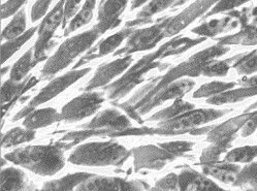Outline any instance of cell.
Masks as SVG:
<instances>
[{
    "instance_id": "6da1fadb",
    "label": "cell",
    "mask_w": 257,
    "mask_h": 191,
    "mask_svg": "<svg viewBox=\"0 0 257 191\" xmlns=\"http://www.w3.org/2000/svg\"><path fill=\"white\" fill-rule=\"evenodd\" d=\"M229 50L230 49L228 47L218 44L217 46L210 47L192 55L187 61L172 68L164 75L154 79L152 82L147 84L140 91H138L130 101L118 105V107L124 110L133 119L142 123L143 119L136 114V110L139 107L150 101L154 95L163 90L165 87L178 81V79L183 78V76H192V78H194V76L203 74L205 67L210 62L218 58V57L226 54Z\"/></svg>"
},
{
    "instance_id": "f546056e",
    "label": "cell",
    "mask_w": 257,
    "mask_h": 191,
    "mask_svg": "<svg viewBox=\"0 0 257 191\" xmlns=\"http://www.w3.org/2000/svg\"><path fill=\"white\" fill-rule=\"evenodd\" d=\"M233 186L243 191H257V162H250L240 170Z\"/></svg>"
},
{
    "instance_id": "3957f363",
    "label": "cell",
    "mask_w": 257,
    "mask_h": 191,
    "mask_svg": "<svg viewBox=\"0 0 257 191\" xmlns=\"http://www.w3.org/2000/svg\"><path fill=\"white\" fill-rule=\"evenodd\" d=\"M171 55H177V48L173 40L164 44L156 52L144 56L138 63H136L133 67H131V69H128L124 73V75H122L121 79L111 85L105 86L104 89L107 91V98L114 101L123 99L137 85L144 81V75L147 72L160 64L157 61L158 59H162L164 57Z\"/></svg>"
},
{
    "instance_id": "52a82bcc",
    "label": "cell",
    "mask_w": 257,
    "mask_h": 191,
    "mask_svg": "<svg viewBox=\"0 0 257 191\" xmlns=\"http://www.w3.org/2000/svg\"><path fill=\"white\" fill-rule=\"evenodd\" d=\"M90 71V68H82V69H75L63 74L59 78L53 80L48 86H46L36 97L32 100V102L26 106L23 110H21L14 117V121L22 119L23 117H27L30 113H32L40 105H43L55 97H57L62 91L67 89L70 85L76 83L78 80L83 78Z\"/></svg>"
},
{
    "instance_id": "816d5d0a",
    "label": "cell",
    "mask_w": 257,
    "mask_h": 191,
    "mask_svg": "<svg viewBox=\"0 0 257 191\" xmlns=\"http://www.w3.org/2000/svg\"><path fill=\"white\" fill-rule=\"evenodd\" d=\"M253 110H257V102H256L255 104L251 105V106L247 109V111H246V112H251V111H253Z\"/></svg>"
},
{
    "instance_id": "f907efd6",
    "label": "cell",
    "mask_w": 257,
    "mask_h": 191,
    "mask_svg": "<svg viewBox=\"0 0 257 191\" xmlns=\"http://www.w3.org/2000/svg\"><path fill=\"white\" fill-rule=\"evenodd\" d=\"M148 0H133L132 3V10H136L140 7H142L143 5H145Z\"/></svg>"
},
{
    "instance_id": "ee69618b",
    "label": "cell",
    "mask_w": 257,
    "mask_h": 191,
    "mask_svg": "<svg viewBox=\"0 0 257 191\" xmlns=\"http://www.w3.org/2000/svg\"><path fill=\"white\" fill-rule=\"evenodd\" d=\"M52 0H39L36 2L31 10V21L36 22L46 15Z\"/></svg>"
},
{
    "instance_id": "ac0fdd59",
    "label": "cell",
    "mask_w": 257,
    "mask_h": 191,
    "mask_svg": "<svg viewBox=\"0 0 257 191\" xmlns=\"http://www.w3.org/2000/svg\"><path fill=\"white\" fill-rule=\"evenodd\" d=\"M133 62L132 55H127L122 57L120 59H117L113 62L107 64H103L98 67L93 78L87 84L85 90L90 91L95 88H99L102 86H106L117 75L121 74L124 70H126L131 66Z\"/></svg>"
},
{
    "instance_id": "8992f818",
    "label": "cell",
    "mask_w": 257,
    "mask_h": 191,
    "mask_svg": "<svg viewBox=\"0 0 257 191\" xmlns=\"http://www.w3.org/2000/svg\"><path fill=\"white\" fill-rule=\"evenodd\" d=\"M229 112V110H214V109H199L192 110L171 120L159 122L158 126L169 132V135H183L190 132L195 127L217 120Z\"/></svg>"
},
{
    "instance_id": "ab89813d",
    "label": "cell",
    "mask_w": 257,
    "mask_h": 191,
    "mask_svg": "<svg viewBox=\"0 0 257 191\" xmlns=\"http://www.w3.org/2000/svg\"><path fill=\"white\" fill-rule=\"evenodd\" d=\"M238 56L235 55L231 58L222 60V61H216L213 60L210 62L204 69L203 74L206 76H210V78H214V76H224L227 74L228 70L233 66L234 62L237 60Z\"/></svg>"
},
{
    "instance_id": "9c48e42d",
    "label": "cell",
    "mask_w": 257,
    "mask_h": 191,
    "mask_svg": "<svg viewBox=\"0 0 257 191\" xmlns=\"http://www.w3.org/2000/svg\"><path fill=\"white\" fill-rule=\"evenodd\" d=\"M67 0H60L49 14L44 19L39 30V38L35 42L33 52H34V62L38 64L39 62L47 58L46 52L48 48L53 46L51 43V38L58 26L64 21V9Z\"/></svg>"
},
{
    "instance_id": "d4e9b609",
    "label": "cell",
    "mask_w": 257,
    "mask_h": 191,
    "mask_svg": "<svg viewBox=\"0 0 257 191\" xmlns=\"http://www.w3.org/2000/svg\"><path fill=\"white\" fill-rule=\"evenodd\" d=\"M38 82H39V80H36L35 78L29 79L28 81H25L23 83L22 82H15L11 79L9 81H7L2 88V105H3V107L6 106V104H7L8 105L7 111H8V109L12 106V104H14V102H16V100L18 98H20L21 95L24 93V91L28 90L29 88L34 86Z\"/></svg>"
},
{
    "instance_id": "74e56055",
    "label": "cell",
    "mask_w": 257,
    "mask_h": 191,
    "mask_svg": "<svg viewBox=\"0 0 257 191\" xmlns=\"http://www.w3.org/2000/svg\"><path fill=\"white\" fill-rule=\"evenodd\" d=\"M232 68L243 75H251L257 72V50L247 54H240Z\"/></svg>"
},
{
    "instance_id": "8fae6325",
    "label": "cell",
    "mask_w": 257,
    "mask_h": 191,
    "mask_svg": "<svg viewBox=\"0 0 257 191\" xmlns=\"http://www.w3.org/2000/svg\"><path fill=\"white\" fill-rule=\"evenodd\" d=\"M132 153L135 158V166L137 169L147 168L158 170L176 158L167 150L153 145L137 147L132 151Z\"/></svg>"
},
{
    "instance_id": "7bdbcfd3",
    "label": "cell",
    "mask_w": 257,
    "mask_h": 191,
    "mask_svg": "<svg viewBox=\"0 0 257 191\" xmlns=\"http://www.w3.org/2000/svg\"><path fill=\"white\" fill-rule=\"evenodd\" d=\"M248 2H250V0H219L216 6L205 16V18H208L219 13L231 11Z\"/></svg>"
},
{
    "instance_id": "2e32d148",
    "label": "cell",
    "mask_w": 257,
    "mask_h": 191,
    "mask_svg": "<svg viewBox=\"0 0 257 191\" xmlns=\"http://www.w3.org/2000/svg\"><path fill=\"white\" fill-rule=\"evenodd\" d=\"M130 0H101L98 10V23L94 26L101 34L120 25V17Z\"/></svg>"
},
{
    "instance_id": "30bf717a",
    "label": "cell",
    "mask_w": 257,
    "mask_h": 191,
    "mask_svg": "<svg viewBox=\"0 0 257 191\" xmlns=\"http://www.w3.org/2000/svg\"><path fill=\"white\" fill-rule=\"evenodd\" d=\"M100 93L88 92L70 101L62 108L61 119L66 122H77L93 115L103 103Z\"/></svg>"
},
{
    "instance_id": "7a4b0ae2",
    "label": "cell",
    "mask_w": 257,
    "mask_h": 191,
    "mask_svg": "<svg viewBox=\"0 0 257 191\" xmlns=\"http://www.w3.org/2000/svg\"><path fill=\"white\" fill-rule=\"evenodd\" d=\"M6 159L41 176H53L64 166L59 146H28L8 153Z\"/></svg>"
},
{
    "instance_id": "d6986e66",
    "label": "cell",
    "mask_w": 257,
    "mask_h": 191,
    "mask_svg": "<svg viewBox=\"0 0 257 191\" xmlns=\"http://www.w3.org/2000/svg\"><path fill=\"white\" fill-rule=\"evenodd\" d=\"M134 32V30L132 28H125L123 30H120L119 32L111 35L109 37H107L106 40L100 42L96 48L92 49L90 52H88L83 58L76 64L75 68H79L82 65H84L85 63H87L88 61L93 60L95 58H99V57L105 56L113 53L121 44L122 42L125 40L126 37H128L130 35H132Z\"/></svg>"
},
{
    "instance_id": "681fc988",
    "label": "cell",
    "mask_w": 257,
    "mask_h": 191,
    "mask_svg": "<svg viewBox=\"0 0 257 191\" xmlns=\"http://www.w3.org/2000/svg\"><path fill=\"white\" fill-rule=\"evenodd\" d=\"M121 191H143V188L139 182H136V181L130 182V181L122 180Z\"/></svg>"
},
{
    "instance_id": "d6a6232c",
    "label": "cell",
    "mask_w": 257,
    "mask_h": 191,
    "mask_svg": "<svg viewBox=\"0 0 257 191\" xmlns=\"http://www.w3.org/2000/svg\"><path fill=\"white\" fill-rule=\"evenodd\" d=\"M35 65L34 52L33 49H30L13 66L11 70V80L15 82H21L29 70Z\"/></svg>"
},
{
    "instance_id": "f6af8a7d",
    "label": "cell",
    "mask_w": 257,
    "mask_h": 191,
    "mask_svg": "<svg viewBox=\"0 0 257 191\" xmlns=\"http://www.w3.org/2000/svg\"><path fill=\"white\" fill-rule=\"evenodd\" d=\"M27 0H8L2 6V19H7L15 15Z\"/></svg>"
},
{
    "instance_id": "4316f807",
    "label": "cell",
    "mask_w": 257,
    "mask_h": 191,
    "mask_svg": "<svg viewBox=\"0 0 257 191\" xmlns=\"http://www.w3.org/2000/svg\"><path fill=\"white\" fill-rule=\"evenodd\" d=\"M177 0H152V2L145 7L138 15L137 19L134 21H130L126 23V27H134L146 23H151L152 19L151 17L155 14H158L164 10H167L171 6L175 5Z\"/></svg>"
},
{
    "instance_id": "5bb4252c",
    "label": "cell",
    "mask_w": 257,
    "mask_h": 191,
    "mask_svg": "<svg viewBox=\"0 0 257 191\" xmlns=\"http://www.w3.org/2000/svg\"><path fill=\"white\" fill-rule=\"evenodd\" d=\"M132 123L126 116L122 115L117 110L108 109L105 110L95 116L90 122L84 124L82 126L83 129H101L103 130H112V131H118L114 132L111 137L117 135L119 132H123L124 130L131 128ZM109 133V132H108Z\"/></svg>"
},
{
    "instance_id": "b9f144b4",
    "label": "cell",
    "mask_w": 257,
    "mask_h": 191,
    "mask_svg": "<svg viewBox=\"0 0 257 191\" xmlns=\"http://www.w3.org/2000/svg\"><path fill=\"white\" fill-rule=\"evenodd\" d=\"M164 150L170 152L175 157L181 156L184 153L190 151L192 149L193 143L190 142H184V141H178V142H171V143H164L159 145Z\"/></svg>"
},
{
    "instance_id": "44dd1931",
    "label": "cell",
    "mask_w": 257,
    "mask_h": 191,
    "mask_svg": "<svg viewBox=\"0 0 257 191\" xmlns=\"http://www.w3.org/2000/svg\"><path fill=\"white\" fill-rule=\"evenodd\" d=\"M180 191H227L220 188L211 179L193 169H184L179 175Z\"/></svg>"
},
{
    "instance_id": "f1b7e54d",
    "label": "cell",
    "mask_w": 257,
    "mask_h": 191,
    "mask_svg": "<svg viewBox=\"0 0 257 191\" xmlns=\"http://www.w3.org/2000/svg\"><path fill=\"white\" fill-rule=\"evenodd\" d=\"M194 110V106L190 103L184 102L182 100H176V102L170 106L169 108L164 109L162 111H159L155 113L154 115L148 119V121H158V122H164L171 120L173 118H176L182 114H185L187 112H190Z\"/></svg>"
},
{
    "instance_id": "60d3db41",
    "label": "cell",
    "mask_w": 257,
    "mask_h": 191,
    "mask_svg": "<svg viewBox=\"0 0 257 191\" xmlns=\"http://www.w3.org/2000/svg\"><path fill=\"white\" fill-rule=\"evenodd\" d=\"M229 146L220 145V144H212L210 147L206 148L203 151V154L200 156V162L203 164H213L218 162L220 155L225 152Z\"/></svg>"
},
{
    "instance_id": "5b68a950",
    "label": "cell",
    "mask_w": 257,
    "mask_h": 191,
    "mask_svg": "<svg viewBox=\"0 0 257 191\" xmlns=\"http://www.w3.org/2000/svg\"><path fill=\"white\" fill-rule=\"evenodd\" d=\"M102 35L95 27L66 40L42 69V79H50L60 70L67 67L75 58L92 46Z\"/></svg>"
},
{
    "instance_id": "f35d334b",
    "label": "cell",
    "mask_w": 257,
    "mask_h": 191,
    "mask_svg": "<svg viewBox=\"0 0 257 191\" xmlns=\"http://www.w3.org/2000/svg\"><path fill=\"white\" fill-rule=\"evenodd\" d=\"M257 157V146H244L228 152L225 161L231 163H250Z\"/></svg>"
},
{
    "instance_id": "1f68e13d",
    "label": "cell",
    "mask_w": 257,
    "mask_h": 191,
    "mask_svg": "<svg viewBox=\"0 0 257 191\" xmlns=\"http://www.w3.org/2000/svg\"><path fill=\"white\" fill-rule=\"evenodd\" d=\"M96 6V0H86V3L82 7L81 11L75 16L69 23V26L66 28L64 35L67 36L71 32L88 24L93 18V11Z\"/></svg>"
},
{
    "instance_id": "83f0119b",
    "label": "cell",
    "mask_w": 257,
    "mask_h": 191,
    "mask_svg": "<svg viewBox=\"0 0 257 191\" xmlns=\"http://www.w3.org/2000/svg\"><path fill=\"white\" fill-rule=\"evenodd\" d=\"M92 176L93 175L87 173H77L73 175H68L59 180L48 182L41 191H71L79 184Z\"/></svg>"
},
{
    "instance_id": "cb8c5ba5",
    "label": "cell",
    "mask_w": 257,
    "mask_h": 191,
    "mask_svg": "<svg viewBox=\"0 0 257 191\" xmlns=\"http://www.w3.org/2000/svg\"><path fill=\"white\" fill-rule=\"evenodd\" d=\"M122 180L113 177H90L76 188V191H121Z\"/></svg>"
},
{
    "instance_id": "ffe728a7",
    "label": "cell",
    "mask_w": 257,
    "mask_h": 191,
    "mask_svg": "<svg viewBox=\"0 0 257 191\" xmlns=\"http://www.w3.org/2000/svg\"><path fill=\"white\" fill-rule=\"evenodd\" d=\"M237 12L231 13L223 19H216L209 22L203 23L201 25L192 29V32L201 37H215L216 35L234 29L237 25L243 24V18H237Z\"/></svg>"
},
{
    "instance_id": "7c38bea8",
    "label": "cell",
    "mask_w": 257,
    "mask_h": 191,
    "mask_svg": "<svg viewBox=\"0 0 257 191\" xmlns=\"http://www.w3.org/2000/svg\"><path fill=\"white\" fill-rule=\"evenodd\" d=\"M218 2L219 0H197V2L181 12L179 15L172 17L168 27L165 28V37L176 35L181 30L186 28L189 24L196 20L198 17L203 16Z\"/></svg>"
},
{
    "instance_id": "8d00e7d4",
    "label": "cell",
    "mask_w": 257,
    "mask_h": 191,
    "mask_svg": "<svg viewBox=\"0 0 257 191\" xmlns=\"http://www.w3.org/2000/svg\"><path fill=\"white\" fill-rule=\"evenodd\" d=\"M236 86L234 82H211L201 86L193 93L194 99L212 98L218 94H221L228 90H231Z\"/></svg>"
},
{
    "instance_id": "ba28073f",
    "label": "cell",
    "mask_w": 257,
    "mask_h": 191,
    "mask_svg": "<svg viewBox=\"0 0 257 191\" xmlns=\"http://www.w3.org/2000/svg\"><path fill=\"white\" fill-rule=\"evenodd\" d=\"M172 17H165L162 22L157 23L151 27L139 29L133 32L128 42L123 49L114 53V56L132 55L136 52L151 50L165 37V28L168 27Z\"/></svg>"
},
{
    "instance_id": "277c9868",
    "label": "cell",
    "mask_w": 257,
    "mask_h": 191,
    "mask_svg": "<svg viewBox=\"0 0 257 191\" xmlns=\"http://www.w3.org/2000/svg\"><path fill=\"white\" fill-rule=\"evenodd\" d=\"M131 152L125 147L113 143H89L79 146L68 160L73 164L87 166L121 165L130 157Z\"/></svg>"
},
{
    "instance_id": "484cf974",
    "label": "cell",
    "mask_w": 257,
    "mask_h": 191,
    "mask_svg": "<svg viewBox=\"0 0 257 191\" xmlns=\"http://www.w3.org/2000/svg\"><path fill=\"white\" fill-rule=\"evenodd\" d=\"M217 42L219 45L222 46H257V26L246 25L237 33L221 38H217Z\"/></svg>"
},
{
    "instance_id": "e0dca14e",
    "label": "cell",
    "mask_w": 257,
    "mask_h": 191,
    "mask_svg": "<svg viewBox=\"0 0 257 191\" xmlns=\"http://www.w3.org/2000/svg\"><path fill=\"white\" fill-rule=\"evenodd\" d=\"M238 85H241V88L231 89L221 94H218L216 97H212L207 100V103L210 105L221 106L238 103L246 99L255 97V95H257V74L250 76V78L242 79L238 82Z\"/></svg>"
},
{
    "instance_id": "4fadbf2b",
    "label": "cell",
    "mask_w": 257,
    "mask_h": 191,
    "mask_svg": "<svg viewBox=\"0 0 257 191\" xmlns=\"http://www.w3.org/2000/svg\"><path fill=\"white\" fill-rule=\"evenodd\" d=\"M194 86L195 82L192 80H178L158 92L150 101L139 107L136 110V114L141 117L142 115L149 113L155 107H158L165 102L171 100H179L183 95H185L187 92L192 90Z\"/></svg>"
},
{
    "instance_id": "e575fe53",
    "label": "cell",
    "mask_w": 257,
    "mask_h": 191,
    "mask_svg": "<svg viewBox=\"0 0 257 191\" xmlns=\"http://www.w3.org/2000/svg\"><path fill=\"white\" fill-rule=\"evenodd\" d=\"M26 15L25 11L21 10L16 14L11 23L5 28L2 34V40L11 41L24 34L26 31Z\"/></svg>"
},
{
    "instance_id": "9a60e30c",
    "label": "cell",
    "mask_w": 257,
    "mask_h": 191,
    "mask_svg": "<svg viewBox=\"0 0 257 191\" xmlns=\"http://www.w3.org/2000/svg\"><path fill=\"white\" fill-rule=\"evenodd\" d=\"M252 115L253 112H245L240 116H236L222 124L213 126V128L208 132L207 140L212 144L230 146L231 142L235 138L236 132L242 129Z\"/></svg>"
},
{
    "instance_id": "836d02e7",
    "label": "cell",
    "mask_w": 257,
    "mask_h": 191,
    "mask_svg": "<svg viewBox=\"0 0 257 191\" xmlns=\"http://www.w3.org/2000/svg\"><path fill=\"white\" fill-rule=\"evenodd\" d=\"M35 137V130L32 129H22V128H13L6 135L3 136L2 146L4 148L13 147L26 142H30Z\"/></svg>"
},
{
    "instance_id": "bcb514c9",
    "label": "cell",
    "mask_w": 257,
    "mask_h": 191,
    "mask_svg": "<svg viewBox=\"0 0 257 191\" xmlns=\"http://www.w3.org/2000/svg\"><path fill=\"white\" fill-rule=\"evenodd\" d=\"M156 187L163 190H177L179 189V176L176 174H170L165 176L156 183Z\"/></svg>"
},
{
    "instance_id": "7dc6e473",
    "label": "cell",
    "mask_w": 257,
    "mask_h": 191,
    "mask_svg": "<svg viewBox=\"0 0 257 191\" xmlns=\"http://www.w3.org/2000/svg\"><path fill=\"white\" fill-rule=\"evenodd\" d=\"M256 129H257V112L254 111L252 116L249 118V120L242 127L241 136L243 138H248L252 135V133H254V131Z\"/></svg>"
},
{
    "instance_id": "603a6c76",
    "label": "cell",
    "mask_w": 257,
    "mask_h": 191,
    "mask_svg": "<svg viewBox=\"0 0 257 191\" xmlns=\"http://www.w3.org/2000/svg\"><path fill=\"white\" fill-rule=\"evenodd\" d=\"M204 173L212 176L226 184H233L237 174L240 173V166L231 162H216L204 165Z\"/></svg>"
},
{
    "instance_id": "db71d44e",
    "label": "cell",
    "mask_w": 257,
    "mask_h": 191,
    "mask_svg": "<svg viewBox=\"0 0 257 191\" xmlns=\"http://www.w3.org/2000/svg\"><path fill=\"white\" fill-rule=\"evenodd\" d=\"M30 190H31V189H30V188H28L27 190H24V191H30Z\"/></svg>"
},
{
    "instance_id": "4dcf8cb0",
    "label": "cell",
    "mask_w": 257,
    "mask_h": 191,
    "mask_svg": "<svg viewBox=\"0 0 257 191\" xmlns=\"http://www.w3.org/2000/svg\"><path fill=\"white\" fill-rule=\"evenodd\" d=\"M25 185V175L17 168L2 170V191H21Z\"/></svg>"
},
{
    "instance_id": "d590c367",
    "label": "cell",
    "mask_w": 257,
    "mask_h": 191,
    "mask_svg": "<svg viewBox=\"0 0 257 191\" xmlns=\"http://www.w3.org/2000/svg\"><path fill=\"white\" fill-rule=\"evenodd\" d=\"M36 29H38V27H32L21 36L8 41L6 44H4L2 46V62L5 63L18 50H20V48L34 35Z\"/></svg>"
},
{
    "instance_id": "c3c4849f",
    "label": "cell",
    "mask_w": 257,
    "mask_h": 191,
    "mask_svg": "<svg viewBox=\"0 0 257 191\" xmlns=\"http://www.w3.org/2000/svg\"><path fill=\"white\" fill-rule=\"evenodd\" d=\"M83 0H67L65 9H64V21H63V26L65 25V22L68 20L70 17H72L77 13L79 10V5L81 4Z\"/></svg>"
},
{
    "instance_id": "7402d4cb",
    "label": "cell",
    "mask_w": 257,
    "mask_h": 191,
    "mask_svg": "<svg viewBox=\"0 0 257 191\" xmlns=\"http://www.w3.org/2000/svg\"><path fill=\"white\" fill-rule=\"evenodd\" d=\"M60 120H62L61 114H58L56 110H54L52 108H46L30 113L27 117H25L23 125L27 129L34 130L49 126Z\"/></svg>"
},
{
    "instance_id": "f5cc1de1",
    "label": "cell",
    "mask_w": 257,
    "mask_h": 191,
    "mask_svg": "<svg viewBox=\"0 0 257 191\" xmlns=\"http://www.w3.org/2000/svg\"><path fill=\"white\" fill-rule=\"evenodd\" d=\"M150 191H169V190H163V189H160L158 187H155V188H152Z\"/></svg>"
}]
</instances>
